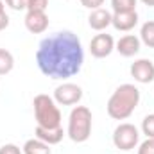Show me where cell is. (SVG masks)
<instances>
[{"label": "cell", "mask_w": 154, "mask_h": 154, "mask_svg": "<svg viewBox=\"0 0 154 154\" xmlns=\"http://www.w3.org/2000/svg\"><path fill=\"white\" fill-rule=\"evenodd\" d=\"M0 154H22V149L14 143H5L0 147Z\"/></svg>", "instance_id": "22"}, {"label": "cell", "mask_w": 154, "mask_h": 154, "mask_svg": "<svg viewBox=\"0 0 154 154\" xmlns=\"http://www.w3.org/2000/svg\"><path fill=\"white\" fill-rule=\"evenodd\" d=\"M111 7L115 13L136 11V0H111Z\"/></svg>", "instance_id": "17"}, {"label": "cell", "mask_w": 154, "mask_h": 154, "mask_svg": "<svg viewBox=\"0 0 154 154\" xmlns=\"http://www.w3.org/2000/svg\"><path fill=\"white\" fill-rule=\"evenodd\" d=\"M115 50L124 56V57H131V56H136L140 52V38H136L134 34H127V36H122V38L116 41Z\"/></svg>", "instance_id": "10"}, {"label": "cell", "mask_w": 154, "mask_h": 154, "mask_svg": "<svg viewBox=\"0 0 154 154\" xmlns=\"http://www.w3.org/2000/svg\"><path fill=\"white\" fill-rule=\"evenodd\" d=\"M113 50H115V39L111 34H97L90 41V52L97 59L108 57Z\"/></svg>", "instance_id": "7"}, {"label": "cell", "mask_w": 154, "mask_h": 154, "mask_svg": "<svg viewBox=\"0 0 154 154\" xmlns=\"http://www.w3.org/2000/svg\"><path fill=\"white\" fill-rule=\"evenodd\" d=\"M82 61L84 54L81 39L70 31H61L45 38L36 52L38 68L50 79L74 77L81 72Z\"/></svg>", "instance_id": "1"}, {"label": "cell", "mask_w": 154, "mask_h": 154, "mask_svg": "<svg viewBox=\"0 0 154 154\" xmlns=\"http://www.w3.org/2000/svg\"><path fill=\"white\" fill-rule=\"evenodd\" d=\"M34 116L38 122V127L43 129H57L61 127V111L56 106V100L45 93H39L32 100Z\"/></svg>", "instance_id": "3"}, {"label": "cell", "mask_w": 154, "mask_h": 154, "mask_svg": "<svg viewBox=\"0 0 154 154\" xmlns=\"http://www.w3.org/2000/svg\"><path fill=\"white\" fill-rule=\"evenodd\" d=\"M81 99H82V90H81V86H77L74 82H65V84L57 86L54 91V100L61 106L77 104Z\"/></svg>", "instance_id": "6"}, {"label": "cell", "mask_w": 154, "mask_h": 154, "mask_svg": "<svg viewBox=\"0 0 154 154\" xmlns=\"http://www.w3.org/2000/svg\"><path fill=\"white\" fill-rule=\"evenodd\" d=\"M48 5V0H27V11H45Z\"/></svg>", "instance_id": "19"}, {"label": "cell", "mask_w": 154, "mask_h": 154, "mask_svg": "<svg viewBox=\"0 0 154 154\" xmlns=\"http://www.w3.org/2000/svg\"><path fill=\"white\" fill-rule=\"evenodd\" d=\"M140 39L149 47L154 48V20H149L142 25V31H140Z\"/></svg>", "instance_id": "15"}, {"label": "cell", "mask_w": 154, "mask_h": 154, "mask_svg": "<svg viewBox=\"0 0 154 154\" xmlns=\"http://www.w3.org/2000/svg\"><path fill=\"white\" fill-rule=\"evenodd\" d=\"M23 154H50V145L41 142L39 138H32V140L25 142Z\"/></svg>", "instance_id": "14"}, {"label": "cell", "mask_w": 154, "mask_h": 154, "mask_svg": "<svg viewBox=\"0 0 154 154\" xmlns=\"http://www.w3.org/2000/svg\"><path fill=\"white\" fill-rule=\"evenodd\" d=\"M68 136L72 142L82 143L91 134V111L86 106H77L68 118Z\"/></svg>", "instance_id": "4"}, {"label": "cell", "mask_w": 154, "mask_h": 154, "mask_svg": "<svg viewBox=\"0 0 154 154\" xmlns=\"http://www.w3.org/2000/svg\"><path fill=\"white\" fill-rule=\"evenodd\" d=\"M140 102V90L134 84L118 86L108 100V115L115 120H125L133 115Z\"/></svg>", "instance_id": "2"}, {"label": "cell", "mask_w": 154, "mask_h": 154, "mask_svg": "<svg viewBox=\"0 0 154 154\" xmlns=\"http://www.w3.org/2000/svg\"><path fill=\"white\" fill-rule=\"evenodd\" d=\"M142 2H143L145 5H152L154 7V0H142Z\"/></svg>", "instance_id": "26"}, {"label": "cell", "mask_w": 154, "mask_h": 154, "mask_svg": "<svg viewBox=\"0 0 154 154\" xmlns=\"http://www.w3.org/2000/svg\"><path fill=\"white\" fill-rule=\"evenodd\" d=\"M81 4L84 5V7H88V9H99L102 4H104V0H81Z\"/></svg>", "instance_id": "23"}, {"label": "cell", "mask_w": 154, "mask_h": 154, "mask_svg": "<svg viewBox=\"0 0 154 154\" xmlns=\"http://www.w3.org/2000/svg\"><path fill=\"white\" fill-rule=\"evenodd\" d=\"M131 75L134 77V81L147 84L154 81V63L151 59H138L131 65Z\"/></svg>", "instance_id": "8"}, {"label": "cell", "mask_w": 154, "mask_h": 154, "mask_svg": "<svg viewBox=\"0 0 154 154\" xmlns=\"http://www.w3.org/2000/svg\"><path fill=\"white\" fill-rule=\"evenodd\" d=\"M111 16H113V14H111L109 11L99 7V9H93V11L90 13L88 23H90V27H91L93 31H104L108 25H111Z\"/></svg>", "instance_id": "12"}, {"label": "cell", "mask_w": 154, "mask_h": 154, "mask_svg": "<svg viewBox=\"0 0 154 154\" xmlns=\"http://www.w3.org/2000/svg\"><path fill=\"white\" fill-rule=\"evenodd\" d=\"M140 140V133L133 124H120L113 133V143L116 149L120 151H131L138 145Z\"/></svg>", "instance_id": "5"}, {"label": "cell", "mask_w": 154, "mask_h": 154, "mask_svg": "<svg viewBox=\"0 0 154 154\" xmlns=\"http://www.w3.org/2000/svg\"><path fill=\"white\" fill-rule=\"evenodd\" d=\"M142 131L147 138H154V115H147L142 122Z\"/></svg>", "instance_id": "18"}, {"label": "cell", "mask_w": 154, "mask_h": 154, "mask_svg": "<svg viewBox=\"0 0 154 154\" xmlns=\"http://www.w3.org/2000/svg\"><path fill=\"white\" fill-rule=\"evenodd\" d=\"M4 4H5V2H4V0H0V14H2V13H5V5H4Z\"/></svg>", "instance_id": "25"}, {"label": "cell", "mask_w": 154, "mask_h": 154, "mask_svg": "<svg viewBox=\"0 0 154 154\" xmlns=\"http://www.w3.org/2000/svg\"><path fill=\"white\" fill-rule=\"evenodd\" d=\"M25 27L32 34H41L48 27V16L45 11H27L25 14Z\"/></svg>", "instance_id": "9"}, {"label": "cell", "mask_w": 154, "mask_h": 154, "mask_svg": "<svg viewBox=\"0 0 154 154\" xmlns=\"http://www.w3.org/2000/svg\"><path fill=\"white\" fill-rule=\"evenodd\" d=\"M14 66V57L9 50L5 48H0V75H5L13 70Z\"/></svg>", "instance_id": "16"}, {"label": "cell", "mask_w": 154, "mask_h": 154, "mask_svg": "<svg viewBox=\"0 0 154 154\" xmlns=\"http://www.w3.org/2000/svg\"><path fill=\"white\" fill-rule=\"evenodd\" d=\"M138 23V13L136 11H129V13H115L111 16V25L116 31L127 32L131 31L134 25Z\"/></svg>", "instance_id": "11"}, {"label": "cell", "mask_w": 154, "mask_h": 154, "mask_svg": "<svg viewBox=\"0 0 154 154\" xmlns=\"http://www.w3.org/2000/svg\"><path fill=\"white\" fill-rule=\"evenodd\" d=\"M63 127L57 129H43V127H36V138H39L41 142L48 143V145H56L63 140Z\"/></svg>", "instance_id": "13"}, {"label": "cell", "mask_w": 154, "mask_h": 154, "mask_svg": "<svg viewBox=\"0 0 154 154\" xmlns=\"http://www.w3.org/2000/svg\"><path fill=\"white\" fill-rule=\"evenodd\" d=\"M138 154H154V138H147L145 142L140 143Z\"/></svg>", "instance_id": "20"}, {"label": "cell", "mask_w": 154, "mask_h": 154, "mask_svg": "<svg viewBox=\"0 0 154 154\" xmlns=\"http://www.w3.org/2000/svg\"><path fill=\"white\" fill-rule=\"evenodd\" d=\"M13 11H22V9H25L27 7V0H4Z\"/></svg>", "instance_id": "21"}, {"label": "cell", "mask_w": 154, "mask_h": 154, "mask_svg": "<svg viewBox=\"0 0 154 154\" xmlns=\"http://www.w3.org/2000/svg\"><path fill=\"white\" fill-rule=\"evenodd\" d=\"M7 25H9V16H7L5 13H2V14H0V31L7 29Z\"/></svg>", "instance_id": "24"}]
</instances>
